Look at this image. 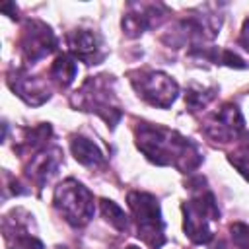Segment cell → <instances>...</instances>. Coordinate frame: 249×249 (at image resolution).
I'll return each instance as SVG.
<instances>
[{
	"label": "cell",
	"instance_id": "2",
	"mask_svg": "<svg viewBox=\"0 0 249 249\" xmlns=\"http://www.w3.org/2000/svg\"><path fill=\"white\" fill-rule=\"evenodd\" d=\"M195 193L183 202V228L196 245H208L214 239V224L220 220L216 196L206 187H191Z\"/></svg>",
	"mask_w": 249,
	"mask_h": 249
},
{
	"label": "cell",
	"instance_id": "3",
	"mask_svg": "<svg viewBox=\"0 0 249 249\" xmlns=\"http://www.w3.org/2000/svg\"><path fill=\"white\" fill-rule=\"evenodd\" d=\"M111 86H113L111 76H91L74 93L72 105L80 111H91L99 115L107 123V126L115 128V124L123 117V111L117 105V97Z\"/></svg>",
	"mask_w": 249,
	"mask_h": 249
},
{
	"label": "cell",
	"instance_id": "9",
	"mask_svg": "<svg viewBox=\"0 0 249 249\" xmlns=\"http://www.w3.org/2000/svg\"><path fill=\"white\" fill-rule=\"evenodd\" d=\"M31 218L33 216H29V212H25L23 208H14L4 216L2 231L4 241L10 249H45V245L29 231Z\"/></svg>",
	"mask_w": 249,
	"mask_h": 249
},
{
	"label": "cell",
	"instance_id": "4",
	"mask_svg": "<svg viewBox=\"0 0 249 249\" xmlns=\"http://www.w3.org/2000/svg\"><path fill=\"white\" fill-rule=\"evenodd\" d=\"M132 220L136 224V237L142 239L150 249H160L165 243L163 235V218L160 212V202L154 195L132 191L126 196Z\"/></svg>",
	"mask_w": 249,
	"mask_h": 249
},
{
	"label": "cell",
	"instance_id": "16",
	"mask_svg": "<svg viewBox=\"0 0 249 249\" xmlns=\"http://www.w3.org/2000/svg\"><path fill=\"white\" fill-rule=\"evenodd\" d=\"M214 97H216V88L193 84L185 93V105L189 107V111H198V109L206 107Z\"/></svg>",
	"mask_w": 249,
	"mask_h": 249
},
{
	"label": "cell",
	"instance_id": "7",
	"mask_svg": "<svg viewBox=\"0 0 249 249\" xmlns=\"http://www.w3.org/2000/svg\"><path fill=\"white\" fill-rule=\"evenodd\" d=\"M19 53L25 64H35L56 49L54 31L41 19H25L21 27V35L18 41Z\"/></svg>",
	"mask_w": 249,
	"mask_h": 249
},
{
	"label": "cell",
	"instance_id": "18",
	"mask_svg": "<svg viewBox=\"0 0 249 249\" xmlns=\"http://www.w3.org/2000/svg\"><path fill=\"white\" fill-rule=\"evenodd\" d=\"M230 161L249 181V132L247 130L239 138V144L235 146V150L230 154Z\"/></svg>",
	"mask_w": 249,
	"mask_h": 249
},
{
	"label": "cell",
	"instance_id": "13",
	"mask_svg": "<svg viewBox=\"0 0 249 249\" xmlns=\"http://www.w3.org/2000/svg\"><path fill=\"white\" fill-rule=\"evenodd\" d=\"M62 161V150L58 146H47L45 150L29 156V163L25 165V175L39 187L43 189L47 185V181L56 175L58 167Z\"/></svg>",
	"mask_w": 249,
	"mask_h": 249
},
{
	"label": "cell",
	"instance_id": "12",
	"mask_svg": "<svg viewBox=\"0 0 249 249\" xmlns=\"http://www.w3.org/2000/svg\"><path fill=\"white\" fill-rule=\"evenodd\" d=\"M68 53L86 64H99L105 56L103 41L93 29H74L68 33Z\"/></svg>",
	"mask_w": 249,
	"mask_h": 249
},
{
	"label": "cell",
	"instance_id": "6",
	"mask_svg": "<svg viewBox=\"0 0 249 249\" xmlns=\"http://www.w3.org/2000/svg\"><path fill=\"white\" fill-rule=\"evenodd\" d=\"M128 76H130V84L136 89V93L146 103H150L154 107L167 109L177 99L179 86L171 76H167L163 72H158V70H134Z\"/></svg>",
	"mask_w": 249,
	"mask_h": 249
},
{
	"label": "cell",
	"instance_id": "11",
	"mask_svg": "<svg viewBox=\"0 0 249 249\" xmlns=\"http://www.w3.org/2000/svg\"><path fill=\"white\" fill-rule=\"evenodd\" d=\"M130 12L123 18V29L128 37H140L146 29L158 25L163 16H167V8L163 4H130Z\"/></svg>",
	"mask_w": 249,
	"mask_h": 249
},
{
	"label": "cell",
	"instance_id": "5",
	"mask_svg": "<svg viewBox=\"0 0 249 249\" xmlns=\"http://www.w3.org/2000/svg\"><path fill=\"white\" fill-rule=\"evenodd\" d=\"M53 204L58 214L74 228L86 226L95 214V202L89 189H86L76 179L68 177L54 189Z\"/></svg>",
	"mask_w": 249,
	"mask_h": 249
},
{
	"label": "cell",
	"instance_id": "19",
	"mask_svg": "<svg viewBox=\"0 0 249 249\" xmlns=\"http://www.w3.org/2000/svg\"><path fill=\"white\" fill-rule=\"evenodd\" d=\"M230 231H231V233H230L231 243H233L237 249H249V226H247V224L235 222V224H231Z\"/></svg>",
	"mask_w": 249,
	"mask_h": 249
},
{
	"label": "cell",
	"instance_id": "1",
	"mask_svg": "<svg viewBox=\"0 0 249 249\" xmlns=\"http://www.w3.org/2000/svg\"><path fill=\"white\" fill-rule=\"evenodd\" d=\"M134 138L138 150L156 165H171L181 173H189L202 161L198 146L167 126L140 121L134 128Z\"/></svg>",
	"mask_w": 249,
	"mask_h": 249
},
{
	"label": "cell",
	"instance_id": "14",
	"mask_svg": "<svg viewBox=\"0 0 249 249\" xmlns=\"http://www.w3.org/2000/svg\"><path fill=\"white\" fill-rule=\"evenodd\" d=\"M70 150H72V156L76 158V161H80L82 165L97 167V165L105 163V156L99 150V146L93 140L86 138V136L74 134L70 138Z\"/></svg>",
	"mask_w": 249,
	"mask_h": 249
},
{
	"label": "cell",
	"instance_id": "21",
	"mask_svg": "<svg viewBox=\"0 0 249 249\" xmlns=\"http://www.w3.org/2000/svg\"><path fill=\"white\" fill-rule=\"evenodd\" d=\"M126 249H140V247H136V245H128Z\"/></svg>",
	"mask_w": 249,
	"mask_h": 249
},
{
	"label": "cell",
	"instance_id": "10",
	"mask_svg": "<svg viewBox=\"0 0 249 249\" xmlns=\"http://www.w3.org/2000/svg\"><path fill=\"white\" fill-rule=\"evenodd\" d=\"M8 86L10 89L19 97L23 99L27 105H41L45 103L49 97H51V91H49V84L45 80H41L39 76H33L27 72V68H14L10 74H8Z\"/></svg>",
	"mask_w": 249,
	"mask_h": 249
},
{
	"label": "cell",
	"instance_id": "15",
	"mask_svg": "<svg viewBox=\"0 0 249 249\" xmlns=\"http://www.w3.org/2000/svg\"><path fill=\"white\" fill-rule=\"evenodd\" d=\"M76 74H78V64L70 53L58 54L49 68V80L56 84L58 88H68L74 82Z\"/></svg>",
	"mask_w": 249,
	"mask_h": 249
},
{
	"label": "cell",
	"instance_id": "20",
	"mask_svg": "<svg viewBox=\"0 0 249 249\" xmlns=\"http://www.w3.org/2000/svg\"><path fill=\"white\" fill-rule=\"evenodd\" d=\"M239 45H241L245 51H249V18L245 19V23H243V27H241V33H239Z\"/></svg>",
	"mask_w": 249,
	"mask_h": 249
},
{
	"label": "cell",
	"instance_id": "8",
	"mask_svg": "<svg viewBox=\"0 0 249 249\" xmlns=\"http://www.w3.org/2000/svg\"><path fill=\"white\" fill-rule=\"evenodd\" d=\"M202 132L216 142L239 140L245 134V119L237 109V105L224 103L218 111L208 115V119L202 123Z\"/></svg>",
	"mask_w": 249,
	"mask_h": 249
},
{
	"label": "cell",
	"instance_id": "17",
	"mask_svg": "<svg viewBox=\"0 0 249 249\" xmlns=\"http://www.w3.org/2000/svg\"><path fill=\"white\" fill-rule=\"evenodd\" d=\"M99 206H101V214H103V218L109 222V226H113V228L119 230V231L126 230L128 218H126L124 210H123L117 202H113V200H109V198H101V200H99Z\"/></svg>",
	"mask_w": 249,
	"mask_h": 249
}]
</instances>
